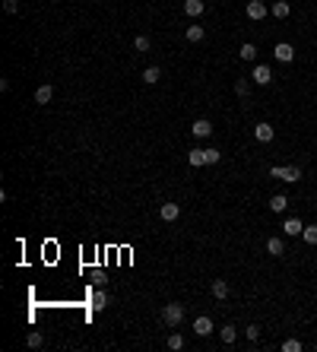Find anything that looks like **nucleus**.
<instances>
[{"label":"nucleus","instance_id":"obj_1","mask_svg":"<svg viewBox=\"0 0 317 352\" xmlns=\"http://www.w3.org/2000/svg\"><path fill=\"white\" fill-rule=\"evenodd\" d=\"M270 175H273V178H279V181H286V184L302 181V168H295V165H273V168H270Z\"/></svg>","mask_w":317,"mask_h":352},{"label":"nucleus","instance_id":"obj_2","mask_svg":"<svg viewBox=\"0 0 317 352\" xmlns=\"http://www.w3.org/2000/svg\"><path fill=\"white\" fill-rule=\"evenodd\" d=\"M162 321H165L168 327L175 330L178 324L184 321V305H178V302H171V305H165V308H162Z\"/></svg>","mask_w":317,"mask_h":352},{"label":"nucleus","instance_id":"obj_3","mask_svg":"<svg viewBox=\"0 0 317 352\" xmlns=\"http://www.w3.org/2000/svg\"><path fill=\"white\" fill-rule=\"evenodd\" d=\"M273 57H276V61H282V64H292V61H295V48L289 45V41H279V45L273 48Z\"/></svg>","mask_w":317,"mask_h":352},{"label":"nucleus","instance_id":"obj_4","mask_svg":"<svg viewBox=\"0 0 317 352\" xmlns=\"http://www.w3.org/2000/svg\"><path fill=\"white\" fill-rule=\"evenodd\" d=\"M267 13H270V10H267V3H263V0H247V19L260 22Z\"/></svg>","mask_w":317,"mask_h":352},{"label":"nucleus","instance_id":"obj_5","mask_svg":"<svg viewBox=\"0 0 317 352\" xmlns=\"http://www.w3.org/2000/svg\"><path fill=\"white\" fill-rule=\"evenodd\" d=\"M251 76H254V83H257V86H270V80H273V70H270L267 64H257Z\"/></svg>","mask_w":317,"mask_h":352},{"label":"nucleus","instance_id":"obj_6","mask_svg":"<svg viewBox=\"0 0 317 352\" xmlns=\"http://www.w3.org/2000/svg\"><path fill=\"white\" fill-rule=\"evenodd\" d=\"M194 333H197V337H210V333H212V321H210L207 314H200L194 321Z\"/></svg>","mask_w":317,"mask_h":352},{"label":"nucleus","instance_id":"obj_7","mask_svg":"<svg viewBox=\"0 0 317 352\" xmlns=\"http://www.w3.org/2000/svg\"><path fill=\"white\" fill-rule=\"evenodd\" d=\"M254 136H257V140H260V143H273V124L260 121V124L254 127Z\"/></svg>","mask_w":317,"mask_h":352},{"label":"nucleus","instance_id":"obj_8","mask_svg":"<svg viewBox=\"0 0 317 352\" xmlns=\"http://www.w3.org/2000/svg\"><path fill=\"white\" fill-rule=\"evenodd\" d=\"M191 133H194V136H210V133H212V124L207 121V117H197V121L191 124Z\"/></svg>","mask_w":317,"mask_h":352},{"label":"nucleus","instance_id":"obj_9","mask_svg":"<svg viewBox=\"0 0 317 352\" xmlns=\"http://www.w3.org/2000/svg\"><path fill=\"white\" fill-rule=\"evenodd\" d=\"M159 216L165 219V222H175L178 216H181V207L178 203H162V210H159Z\"/></svg>","mask_w":317,"mask_h":352},{"label":"nucleus","instance_id":"obj_10","mask_svg":"<svg viewBox=\"0 0 317 352\" xmlns=\"http://www.w3.org/2000/svg\"><path fill=\"white\" fill-rule=\"evenodd\" d=\"M267 254H273V257H282L286 254V241H282V238H267Z\"/></svg>","mask_w":317,"mask_h":352},{"label":"nucleus","instance_id":"obj_11","mask_svg":"<svg viewBox=\"0 0 317 352\" xmlns=\"http://www.w3.org/2000/svg\"><path fill=\"white\" fill-rule=\"evenodd\" d=\"M105 308H108V295H105V292H102V286H99L96 292H92V311H105Z\"/></svg>","mask_w":317,"mask_h":352},{"label":"nucleus","instance_id":"obj_12","mask_svg":"<svg viewBox=\"0 0 317 352\" xmlns=\"http://www.w3.org/2000/svg\"><path fill=\"white\" fill-rule=\"evenodd\" d=\"M286 207H289V197L286 194H273L270 197V210L273 213H286Z\"/></svg>","mask_w":317,"mask_h":352},{"label":"nucleus","instance_id":"obj_13","mask_svg":"<svg viewBox=\"0 0 317 352\" xmlns=\"http://www.w3.org/2000/svg\"><path fill=\"white\" fill-rule=\"evenodd\" d=\"M238 57H241V61H247V64H254V61H257V45H251V41H244V45H241V51H238Z\"/></svg>","mask_w":317,"mask_h":352},{"label":"nucleus","instance_id":"obj_14","mask_svg":"<svg viewBox=\"0 0 317 352\" xmlns=\"http://www.w3.org/2000/svg\"><path fill=\"white\" fill-rule=\"evenodd\" d=\"M51 99H54V89H51L48 83H45V86H38V89H35V102H38V105H48Z\"/></svg>","mask_w":317,"mask_h":352},{"label":"nucleus","instance_id":"obj_15","mask_svg":"<svg viewBox=\"0 0 317 352\" xmlns=\"http://www.w3.org/2000/svg\"><path fill=\"white\" fill-rule=\"evenodd\" d=\"M187 162H191L194 168L207 165V149H191V152H187Z\"/></svg>","mask_w":317,"mask_h":352},{"label":"nucleus","instance_id":"obj_16","mask_svg":"<svg viewBox=\"0 0 317 352\" xmlns=\"http://www.w3.org/2000/svg\"><path fill=\"white\" fill-rule=\"evenodd\" d=\"M203 10H207V3H203V0H184V13H187V16H200Z\"/></svg>","mask_w":317,"mask_h":352},{"label":"nucleus","instance_id":"obj_17","mask_svg":"<svg viewBox=\"0 0 317 352\" xmlns=\"http://www.w3.org/2000/svg\"><path fill=\"white\" fill-rule=\"evenodd\" d=\"M282 232H286V235H302L305 226H302V219H286L282 222Z\"/></svg>","mask_w":317,"mask_h":352},{"label":"nucleus","instance_id":"obj_18","mask_svg":"<svg viewBox=\"0 0 317 352\" xmlns=\"http://www.w3.org/2000/svg\"><path fill=\"white\" fill-rule=\"evenodd\" d=\"M212 295H216L219 302H222V298H228V282L225 279H212Z\"/></svg>","mask_w":317,"mask_h":352},{"label":"nucleus","instance_id":"obj_19","mask_svg":"<svg viewBox=\"0 0 317 352\" xmlns=\"http://www.w3.org/2000/svg\"><path fill=\"white\" fill-rule=\"evenodd\" d=\"M159 80H162V70H159V67H146V70H143V83H146V86L159 83Z\"/></svg>","mask_w":317,"mask_h":352},{"label":"nucleus","instance_id":"obj_20","mask_svg":"<svg viewBox=\"0 0 317 352\" xmlns=\"http://www.w3.org/2000/svg\"><path fill=\"white\" fill-rule=\"evenodd\" d=\"M289 10H292V6H289L286 0H276V3H273V16H276V19H286Z\"/></svg>","mask_w":317,"mask_h":352},{"label":"nucleus","instance_id":"obj_21","mask_svg":"<svg viewBox=\"0 0 317 352\" xmlns=\"http://www.w3.org/2000/svg\"><path fill=\"white\" fill-rule=\"evenodd\" d=\"M187 41H203V25H187Z\"/></svg>","mask_w":317,"mask_h":352},{"label":"nucleus","instance_id":"obj_22","mask_svg":"<svg viewBox=\"0 0 317 352\" xmlns=\"http://www.w3.org/2000/svg\"><path fill=\"white\" fill-rule=\"evenodd\" d=\"M219 333H222V343H225V346H232V343L238 340V330L235 327H222Z\"/></svg>","mask_w":317,"mask_h":352},{"label":"nucleus","instance_id":"obj_23","mask_svg":"<svg viewBox=\"0 0 317 352\" xmlns=\"http://www.w3.org/2000/svg\"><path fill=\"white\" fill-rule=\"evenodd\" d=\"M302 238L308 244H317V226H305V232H302Z\"/></svg>","mask_w":317,"mask_h":352},{"label":"nucleus","instance_id":"obj_24","mask_svg":"<svg viewBox=\"0 0 317 352\" xmlns=\"http://www.w3.org/2000/svg\"><path fill=\"white\" fill-rule=\"evenodd\" d=\"M282 352H302V340H286V343H282Z\"/></svg>","mask_w":317,"mask_h":352},{"label":"nucleus","instance_id":"obj_25","mask_svg":"<svg viewBox=\"0 0 317 352\" xmlns=\"http://www.w3.org/2000/svg\"><path fill=\"white\" fill-rule=\"evenodd\" d=\"M168 349H184V337H181V333H171V337H168Z\"/></svg>","mask_w":317,"mask_h":352},{"label":"nucleus","instance_id":"obj_26","mask_svg":"<svg viewBox=\"0 0 317 352\" xmlns=\"http://www.w3.org/2000/svg\"><path fill=\"white\" fill-rule=\"evenodd\" d=\"M25 343H29L32 349H41V346H45V337H41V333H29V340H25Z\"/></svg>","mask_w":317,"mask_h":352},{"label":"nucleus","instance_id":"obj_27","mask_svg":"<svg viewBox=\"0 0 317 352\" xmlns=\"http://www.w3.org/2000/svg\"><path fill=\"white\" fill-rule=\"evenodd\" d=\"M133 48H136V51H149V38H146V35H136V38H133Z\"/></svg>","mask_w":317,"mask_h":352},{"label":"nucleus","instance_id":"obj_28","mask_svg":"<svg viewBox=\"0 0 317 352\" xmlns=\"http://www.w3.org/2000/svg\"><path fill=\"white\" fill-rule=\"evenodd\" d=\"M219 159H222L219 149H207V165H219Z\"/></svg>","mask_w":317,"mask_h":352},{"label":"nucleus","instance_id":"obj_29","mask_svg":"<svg viewBox=\"0 0 317 352\" xmlns=\"http://www.w3.org/2000/svg\"><path fill=\"white\" fill-rule=\"evenodd\" d=\"M3 10L10 13V16H13V13H19V0H3Z\"/></svg>","mask_w":317,"mask_h":352},{"label":"nucleus","instance_id":"obj_30","mask_svg":"<svg viewBox=\"0 0 317 352\" xmlns=\"http://www.w3.org/2000/svg\"><path fill=\"white\" fill-rule=\"evenodd\" d=\"M247 340H260V327H254V324H251V327H247Z\"/></svg>","mask_w":317,"mask_h":352},{"label":"nucleus","instance_id":"obj_31","mask_svg":"<svg viewBox=\"0 0 317 352\" xmlns=\"http://www.w3.org/2000/svg\"><path fill=\"white\" fill-rule=\"evenodd\" d=\"M235 92H238V96H247V80H238L235 83Z\"/></svg>","mask_w":317,"mask_h":352}]
</instances>
